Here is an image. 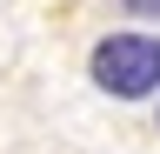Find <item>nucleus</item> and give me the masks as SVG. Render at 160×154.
Here are the masks:
<instances>
[{
	"label": "nucleus",
	"instance_id": "nucleus-2",
	"mask_svg": "<svg viewBox=\"0 0 160 154\" xmlns=\"http://www.w3.org/2000/svg\"><path fill=\"white\" fill-rule=\"evenodd\" d=\"M120 7H133V13H160V0H120Z\"/></svg>",
	"mask_w": 160,
	"mask_h": 154
},
{
	"label": "nucleus",
	"instance_id": "nucleus-1",
	"mask_svg": "<svg viewBox=\"0 0 160 154\" xmlns=\"http://www.w3.org/2000/svg\"><path fill=\"white\" fill-rule=\"evenodd\" d=\"M93 81L113 101H147L160 87V40L153 34H107L93 47Z\"/></svg>",
	"mask_w": 160,
	"mask_h": 154
}]
</instances>
